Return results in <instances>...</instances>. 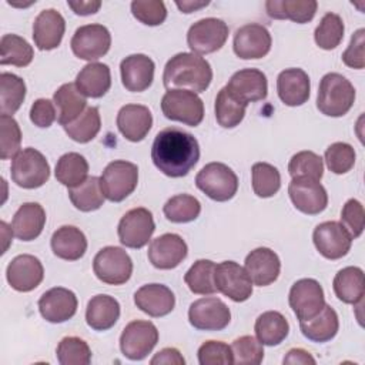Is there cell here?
Listing matches in <instances>:
<instances>
[{
  "label": "cell",
  "mask_w": 365,
  "mask_h": 365,
  "mask_svg": "<svg viewBox=\"0 0 365 365\" xmlns=\"http://www.w3.org/2000/svg\"><path fill=\"white\" fill-rule=\"evenodd\" d=\"M151 160L167 177H184L200 160L198 141L192 134L177 127L164 128L154 138Z\"/></svg>",
  "instance_id": "cell-1"
},
{
  "label": "cell",
  "mask_w": 365,
  "mask_h": 365,
  "mask_svg": "<svg viewBox=\"0 0 365 365\" xmlns=\"http://www.w3.org/2000/svg\"><path fill=\"white\" fill-rule=\"evenodd\" d=\"M212 80V70L210 63L195 53H178L173 56L163 74L165 88L190 90L192 93L205 91Z\"/></svg>",
  "instance_id": "cell-2"
},
{
  "label": "cell",
  "mask_w": 365,
  "mask_h": 365,
  "mask_svg": "<svg viewBox=\"0 0 365 365\" xmlns=\"http://www.w3.org/2000/svg\"><path fill=\"white\" fill-rule=\"evenodd\" d=\"M355 101V88L351 81L339 73L325 74L318 87L317 108L328 117L345 115Z\"/></svg>",
  "instance_id": "cell-3"
},
{
  "label": "cell",
  "mask_w": 365,
  "mask_h": 365,
  "mask_svg": "<svg viewBox=\"0 0 365 365\" xmlns=\"http://www.w3.org/2000/svg\"><path fill=\"white\" fill-rule=\"evenodd\" d=\"M10 173L13 182L21 188L33 190L47 182L50 177V165L38 150L27 147L13 157Z\"/></svg>",
  "instance_id": "cell-4"
},
{
  "label": "cell",
  "mask_w": 365,
  "mask_h": 365,
  "mask_svg": "<svg viewBox=\"0 0 365 365\" xmlns=\"http://www.w3.org/2000/svg\"><path fill=\"white\" fill-rule=\"evenodd\" d=\"M195 185L214 201L231 200L238 190L237 174L222 163L205 164L195 177Z\"/></svg>",
  "instance_id": "cell-5"
},
{
  "label": "cell",
  "mask_w": 365,
  "mask_h": 365,
  "mask_svg": "<svg viewBox=\"0 0 365 365\" xmlns=\"http://www.w3.org/2000/svg\"><path fill=\"white\" fill-rule=\"evenodd\" d=\"M161 110L168 120L190 127H197L204 118V103L190 90H167L161 98Z\"/></svg>",
  "instance_id": "cell-6"
},
{
  "label": "cell",
  "mask_w": 365,
  "mask_h": 365,
  "mask_svg": "<svg viewBox=\"0 0 365 365\" xmlns=\"http://www.w3.org/2000/svg\"><path fill=\"white\" fill-rule=\"evenodd\" d=\"M137 184L138 168L135 164L125 160L111 161L100 177L101 191L104 197L113 202L125 200L135 190Z\"/></svg>",
  "instance_id": "cell-7"
},
{
  "label": "cell",
  "mask_w": 365,
  "mask_h": 365,
  "mask_svg": "<svg viewBox=\"0 0 365 365\" xmlns=\"http://www.w3.org/2000/svg\"><path fill=\"white\" fill-rule=\"evenodd\" d=\"M93 269L101 282L121 285L125 284L133 274V261L123 248L108 245L96 254Z\"/></svg>",
  "instance_id": "cell-8"
},
{
  "label": "cell",
  "mask_w": 365,
  "mask_h": 365,
  "mask_svg": "<svg viewBox=\"0 0 365 365\" xmlns=\"http://www.w3.org/2000/svg\"><path fill=\"white\" fill-rule=\"evenodd\" d=\"M158 331L150 321L135 319L125 325L120 336V349L131 361L144 359L157 345Z\"/></svg>",
  "instance_id": "cell-9"
},
{
  "label": "cell",
  "mask_w": 365,
  "mask_h": 365,
  "mask_svg": "<svg viewBox=\"0 0 365 365\" xmlns=\"http://www.w3.org/2000/svg\"><path fill=\"white\" fill-rule=\"evenodd\" d=\"M155 224L151 211L144 207L127 211L117 227L120 242L127 248H143L151 240Z\"/></svg>",
  "instance_id": "cell-10"
},
{
  "label": "cell",
  "mask_w": 365,
  "mask_h": 365,
  "mask_svg": "<svg viewBox=\"0 0 365 365\" xmlns=\"http://www.w3.org/2000/svg\"><path fill=\"white\" fill-rule=\"evenodd\" d=\"M214 284L218 292L234 302H244L252 294V281L245 268L235 261H222L215 265Z\"/></svg>",
  "instance_id": "cell-11"
},
{
  "label": "cell",
  "mask_w": 365,
  "mask_h": 365,
  "mask_svg": "<svg viewBox=\"0 0 365 365\" xmlns=\"http://www.w3.org/2000/svg\"><path fill=\"white\" fill-rule=\"evenodd\" d=\"M228 31V26L221 19H201L190 27L187 33V43L192 53L210 54L225 44Z\"/></svg>",
  "instance_id": "cell-12"
},
{
  "label": "cell",
  "mask_w": 365,
  "mask_h": 365,
  "mask_svg": "<svg viewBox=\"0 0 365 365\" xmlns=\"http://www.w3.org/2000/svg\"><path fill=\"white\" fill-rule=\"evenodd\" d=\"M70 46L78 58L91 63L107 54L111 46V34L103 24H86L76 30Z\"/></svg>",
  "instance_id": "cell-13"
},
{
  "label": "cell",
  "mask_w": 365,
  "mask_h": 365,
  "mask_svg": "<svg viewBox=\"0 0 365 365\" xmlns=\"http://www.w3.org/2000/svg\"><path fill=\"white\" fill-rule=\"evenodd\" d=\"M188 321L195 329L221 331L231 321L230 308L215 297L200 298L190 305Z\"/></svg>",
  "instance_id": "cell-14"
},
{
  "label": "cell",
  "mask_w": 365,
  "mask_h": 365,
  "mask_svg": "<svg viewBox=\"0 0 365 365\" xmlns=\"http://www.w3.org/2000/svg\"><path fill=\"white\" fill-rule=\"evenodd\" d=\"M288 302L299 321L309 319L325 305L324 289L314 278L298 279L289 289Z\"/></svg>",
  "instance_id": "cell-15"
},
{
  "label": "cell",
  "mask_w": 365,
  "mask_h": 365,
  "mask_svg": "<svg viewBox=\"0 0 365 365\" xmlns=\"http://www.w3.org/2000/svg\"><path fill=\"white\" fill-rule=\"evenodd\" d=\"M288 194L294 207L308 215L319 214L328 205V194L324 185L308 177L292 178L288 185Z\"/></svg>",
  "instance_id": "cell-16"
},
{
  "label": "cell",
  "mask_w": 365,
  "mask_h": 365,
  "mask_svg": "<svg viewBox=\"0 0 365 365\" xmlns=\"http://www.w3.org/2000/svg\"><path fill=\"white\" fill-rule=\"evenodd\" d=\"M314 245L327 259H339L348 254L352 238L338 221H325L315 227L312 234Z\"/></svg>",
  "instance_id": "cell-17"
},
{
  "label": "cell",
  "mask_w": 365,
  "mask_h": 365,
  "mask_svg": "<svg viewBox=\"0 0 365 365\" xmlns=\"http://www.w3.org/2000/svg\"><path fill=\"white\" fill-rule=\"evenodd\" d=\"M272 38L267 27L250 23L240 27L234 34V53L242 60H255L265 57L271 50Z\"/></svg>",
  "instance_id": "cell-18"
},
{
  "label": "cell",
  "mask_w": 365,
  "mask_h": 365,
  "mask_svg": "<svg viewBox=\"0 0 365 365\" xmlns=\"http://www.w3.org/2000/svg\"><path fill=\"white\" fill-rule=\"evenodd\" d=\"M7 282L19 292L33 291L44 278V268L40 259L30 254L14 257L6 269Z\"/></svg>",
  "instance_id": "cell-19"
},
{
  "label": "cell",
  "mask_w": 365,
  "mask_h": 365,
  "mask_svg": "<svg viewBox=\"0 0 365 365\" xmlns=\"http://www.w3.org/2000/svg\"><path fill=\"white\" fill-rule=\"evenodd\" d=\"M188 248L178 234H163L154 238L148 247V259L158 269H173L187 257Z\"/></svg>",
  "instance_id": "cell-20"
},
{
  "label": "cell",
  "mask_w": 365,
  "mask_h": 365,
  "mask_svg": "<svg viewBox=\"0 0 365 365\" xmlns=\"http://www.w3.org/2000/svg\"><path fill=\"white\" fill-rule=\"evenodd\" d=\"M225 88L240 101L250 104L261 101L268 94L265 74L257 68H242L234 73Z\"/></svg>",
  "instance_id": "cell-21"
},
{
  "label": "cell",
  "mask_w": 365,
  "mask_h": 365,
  "mask_svg": "<svg viewBox=\"0 0 365 365\" xmlns=\"http://www.w3.org/2000/svg\"><path fill=\"white\" fill-rule=\"evenodd\" d=\"M77 304V297L73 291L63 287H56L46 291L40 297L38 311L46 321L60 324L74 317Z\"/></svg>",
  "instance_id": "cell-22"
},
{
  "label": "cell",
  "mask_w": 365,
  "mask_h": 365,
  "mask_svg": "<svg viewBox=\"0 0 365 365\" xmlns=\"http://www.w3.org/2000/svg\"><path fill=\"white\" fill-rule=\"evenodd\" d=\"M66 31L64 17L54 9L38 13L33 23V40L38 50H53L60 46Z\"/></svg>",
  "instance_id": "cell-23"
},
{
  "label": "cell",
  "mask_w": 365,
  "mask_h": 365,
  "mask_svg": "<svg viewBox=\"0 0 365 365\" xmlns=\"http://www.w3.org/2000/svg\"><path fill=\"white\" fill-rule=\"evenodd\" d=\"M244 268L252 284L267 287L277 281L281 271V261L271 248L259 247L247 255Z\"/></svg>",
  "instance_id": "cell-24"
},
{
  "label": "cell",
  "mask_w": 365,
  "mask_h": 365,
  "mask_svg": "<svg viewBox=\"0 0 365 365\" xmlns=\"http://www.w3.org/2000/svg\"><path fill=\"white\" fill-rule=\"evenodd\" d=\"M134 304L144 314L160 318L174 309L175 297L173 291L163 284H147L135 291Z\"/></svg>",
  "instance_id": "cell-25"
},
{
  "label": "cell",
  "mask_w": 365,
  "mask_h": 365,
  "mask_svg": "<svg viewBox=\"0 0 365 365\" xmlns=\"http://www.w3.org/2000/svg\"><path fill=\"white\" fill-rule=\"evenodd\" d=\"M154 61L145 54L127 56L120 63L123 86L133 93L147 90L154 80Z\"/></svg>",
  "instance_id": "cell-26"
},
{
  "label": "cell",
  "mask_w": 365,
  "mask_h": 365,
  "mask_svg": "<svg viewBox=\"0 0 365 365\" xmlns=\"http://www.w3.org/2000/svg\"><path fill=\"white\" fill-rule=\"evenodd\" d=\"M309 91V77L302 68H285L278 74L277 93L285 106H302L308 101Z\"/></svg>",
  "instance_id": "cell-27"
},
{
  "label": "cell",
  "mask_w": 365,
  "mask_h": 365,
  "mask_svg": "<svg viewBox=\"0 0 365 365\" xmlns=\"http://www.w3.org/2000/svg\"><path fill=\"white\" fill-rule=\"evenodd\" d=\"M153 125V114L141 104H125L117 114V127L125 140L137 143L145 138Z\"/></svg>",
  "instance_id": "cell-28"
},
{
  "label": "cell",
  "mask_w": 365,
  "mask_h": 365,
  "mask_svg": "<svg viewBox=\"0 0 365 365\" xmlns=\"http://www.w3.org/2000/svg\"><path fill=\"white\" fill-rule=\"evenodd\" d=\"M46 224V211L38 202H24L16 211L11 230L13 234L21 241L36 240Z\"/></svg>",
  "instance_id": "cell-29"
},
{
  "label": "cell",
  "mask_w": 365,
  "mask_h": 365,
  "mask_svg": "<svg viewBox=\"0 0 365 365\" xmlns=\"http://www.w3.org/2000/svg\"><path fill=\"white\" fill-rule=\"evenodd\" d=\"M74 84L84 97L100 98L111 87L110 67L98 61L88 63L80 70Z\"/></svg>",
  "instance_id": "cell-30"
},
{
  "label": "cell",
  "mask_w": 365,
  "mask_h": 365,
  "mask_svg": "<svg viewBox=\"0 0 365 365\" xmlns=\"http://www.w3.org/2000/svg\"><path fill=\"white\" fill-rule=\"evenodd\" d=\"M51 250L54 255L61 259L77 261L87 250V238L80 228L63 225L51 235Z\"/></svg>",
  "instance_id": "cell-31"
},
{
  "label": "cell",
  "mask_w": 365,
  "mask_h": 365,
  "mask_svg": "<svg viewBox=\"0 0 365 365\" xmlns=\"http://www.w3.org/2000/svg\"><path fill=\"white\" fill-rule=\"evenodd\" d=\"M120 318V304L115 298L98 294L93 297L86 309L87 325L96 331H107Z\"/></svg>",
  "instance_id": "cell-32"
},
{
  "label": "cell",
  "mask_w": 365,
  "mask_h": 365,
  "mask_svg": "<svg viewBox=\"0 0 365 365\" xmlns=\"http://www.w3.org/2000/svg\"><path fill=\"white\" fill-rule=\"evenodd\" d=\"M53 103L57 107V121L63 127L76 121L87 106L86 97L78 91L74 83H67L57 88L53 96Z\"/></svg>",
  "instance_id": "cell-33"
},
{
  "label": "cell",
  "mask_w": 365,
  "mask_h": 365,
  "mask_svg": "<svg viewBox=\"0 0 365 365\" xmlns=\"http://www.w3.org/2000/svg\"><path fill=\"white\" fill-rule=\"evenodd\" d=\"M299 328L302 335L312 342L331 341L339 329L338 314L331 305L325 304L315 317L299 321Z\"/></svg>",
  "instance_id": "cell-34"
},
{
  "label": "cell",
  "mask_w": 365,
  "mask_h": 365,
  "mask_svg": "<svg viewBox=\"0 0 365 365\" xmlns=\"http://www.w3.org/2000/svg\"><path fill=\"white\" fill-rule=\"evenodd\" d=\"M318 3L315 0H269L265 9L269 17L277 20H292L294 23L304 24L314 19Z\"/></svg>",
  "instance_id": "cell-35"
},
{
  "label": "cell",
  "mask_w": 365,
  "mask_h": 365,
  "mask_svg": "<svg viewBox=\"0 0 365 365\" xmlns=\"http://www.w3.org/2000/svg\"><path fill=\"white\" fill-rule=\"evenodd\" d=\"M334 292L345 304H358L365 294L364 271L359 267H345L334 278Z\"/></svg>",
  "instance_id": "cell-36"
},
{
  "label": "cell",
  "mask_w": 365,
  "mask_h": 365,
  "mask_svg": "<svg viewBox=\"0 0 365 365\" xmlns=\"http://www.w3.org/2000/svg\"><path fill=\"white\" fill-rule=\"evenodd\" d=\"M254 331H255L257 339L262 345L274 346L281 344L287 338L289 332V325L281 312L267 311L257 318Z\"/></svg>",
  "instance_id": "cell-37"
},
{
  "label": "cell",
  "mask_w": 365,
  "mask_h": 365,
  "mask_svg": "<svg viewBox=\"0 0 365 365\" xmlns=\"http://www.w3.org/2000/svg\"><path fill=\"white\" fill-rule=\"evenodd\" d=\"M54 173L58 182L68 188H73L87 180L88 163L78 153H66L58 158Z\"/></svg>",
  "instance_id": "cell-38"
},
{
  "label": "cell",
  "mask_w": 365,
  "mask_h": 365,
  "mask_svg": "<svg viewBox=\"0 0 365 365\" xmlns=\"http://www.w3.org/2000/svg\"><path fill=\"white\" fill-rule=\"evenodd\" d=\"M26 97V83L13 73L0 74V113L11 115L20 108Z\"/></svg>",
  "instance_id": "cell-39"
},
{
  "label": "cell",
  "mask_w": 365,
  "mask_h": 365,
  "mask_svg": "<svg viewBox=\"0 0 365 365\" xmlns=\"http://www.w3.org/2000/svg\"><path fill=\"white\" fill-rule=\"evenodd\" d=\"M248 104L237 100L225 87H222L215 97V118L217 123L224 128L237 127L245 115Z\"/></svg>",
  "instance_id": "cell-40"
},
{
  "label": "cell",
  "mask_w": 365,
  "mask_h": 365,
  "mask_svg": "<svg viewBox=\"0 0 365 365\" xmlns=\"http://www.w3.org/2000/svg\"><path fill=\"white\" fill-rule=\"evenodd\" d=\"M68 197L73 205L83 211L90 212L98 210L104 202V194L101 191L98 177H87V180L73 188H68Z\"/></svg>",
  "instance_id": "cell-41"
},
{
  "label": "cell",
  "mask_w": 365,
  "mask_h": 365,
  "mask_svg": "<svg viewBox=\"0 0 365 365\" xmlns=\"http://www.w3.org/2000/svg\"><path fill=\"white\" fill-rule=\"evenodd\" d=\"M0 64L26 67L31 63L34 51L33 47L17 34H4L0 41Z\"/></svg>",
  "instance_id": "cell-42"
},
{
  "label": "cell",
  "mask_w": 365,
  "mask_h": 365,
  "mask_svg": "<svg viewBox=\"0 0 365 365\" xmlns=\"http://www.w3.org/2000/svg\"><path fill=\"white\" fill-rule=\"evenodd\" d=\"M215 264L210 259L195 261L184 275V281L191 292L198 295H211L217 292L214 284Z\"/></svg>",
  "instance_id": "cell-43"
},
{
  "label": "cell",
  "mask_w": 365,
  "mask_h": 365,
  "mask_svg": "<svg viewBox=\"0 0 365 365\" xmlns=\"http://www.w3.org/2000/svg\"><path fill=\"white\" fill-rule=\"evenodd\" d=\"M164 215L168 221L184 224L194 221L201 212L200 201L190 194H178L171 197L163 207Z\"/></svg>",
  "instance_id": "cell-44"
},
{
  "label": "cell",
  "mask_w": 365,
  "mask_h": 365,
  "mask_svg": "<svg viewBox=\"0 0 365 365\" xmlns=\"http://www.w3.org/2000/svg\"><path fill=\"white\" fill-rule=\"evenodd\" d=\"M101 128V118L97 107H87L84 113L71 124L64 125L67 135L77 143L91 141Z\"/></svg>",
  "instance_id": "cell-45"
},
{
  "label": "cell",
  "mask_w": 365,
  "mask_h": 365,
  "mask_svg": "<svg viewBox=\"0 0 365 365\" xmlns=\"http://www.w3.org/2000/svg\"><path fill=\"white\" fill-rule=\"evenodd\" d=\"M252 190L261 198L275 195L281 188L279 171L268 163H255L251 168Z\"/></svg>",
  "instance_id": "cell-46"
},
{
  "label": "cell",
  "mask_w": 365,
  "mask_h": 365,
  "mask_svg": "<svg viewBox=\"0 0 365 365\" xmlns=\"http://www.w3.org/2000/svg\"><path fill=\"white\" fill-rule=\"evenodd\" d=\"M344 21L335 13H327L315 29L314 38L319 48L332 50L339 46L344 38Z\"/></svg>",
  "instance_id": "cell-47"
},
{
  "label": "cell",
  "mask_w": 365,
  "mask_h": 365,
  "mask_svg": "<svg viewBox=\"0 0 365 365\" xmlns=\"http://www.w3.org/2000/svg\"><path fill=\"white\" fill-rule=\"evenodd\" d=\"M56 356L61 365H88L91 361V349L84 339L66 336L58 342Z\"/></svg>",
  "instance_id": "cell-48"
},
{
  "label": "cell",
  "mask_w": 365,
  "mask_h": 365,
  "mask_svg": "<svg viewBox=\"0 0 365 365\" xmlns=\"http://www.w3.org/2000/svg\"><path fill=\"white\" fill-rule=\"evenodd\" d=\"M288 173L292 178L308 177L319 181L324 174L322 158L314 151H299L291 157Z\"/></svg>",
  "instance_id": "cell-49"
},
{
  "label": "cell",
  "mask_w": 365,
  "mask_h": 365,
  "mask_svg": "<svg viewBox=\"0 0 365 365\" xmlns=\"http://www.w3.org/2000/svg\"><path fill=\"white\" fill-rule=\"evenodd\" d=\"M355 150L348 143H334L325 150V163L334 174H345L351 171L355 164Z\"/></svg>",
  "instance_id": "cell-50"
},
{
  "label": "cell",
  "mask_w": 365,
  "mask_h": 365,
  "mask_svg": "<svg viewBox=\"0 0 365 365\" xmlns=\"http://www.w3.org/2000/svg\"><path fill=\"white\" fill-rule=\"evenodd\" d=\"M234 364H251L258 365L264 359V346L262 344L251 336V335H242L237 339H234L231 345Z\"/></svg>",
  "instance_id": "cell-51"
},
{
  "label": "cell",
  "mask_w": 365,
  "mask_h": 365,
  "mask_svg": "<svg viewBox=\"0 0 365 365\" xmlns=\"http://www.w3.org/2000/svg\"><path fill=\"white\" fill-rule=\"evenodd\" d=\"M131 13L145 26H158L167 19V9L161 0H134Z\"/></svg>",
  "instance_id": "cell-52"
},
{
  "label": "cell",
  "mask_w": 365,
  "mask_h": 365,
  "mask_svg": "<svg viewBox=\"0 0 365 365\" xmlns=\"http://www.w3.org/2000/svg\"><path fill=\"white\" fill-rule=\"evenodd\" d=\"M1 131V160L13 158L20 151L21 131L11 115H0Z\"/></svg>",
  "instance_id": "cell-53"
},
{
  "label": "cell",
  "mask_w": 365,
  "mask_h": 365,
  "mask_svg": "<svg viewBox=\"0 0 365 365\" xmlns=\"http://www.w3.org/2000/svg\"><path fill=\"white\" fill-rule=\"evenodd\" d=\"M341 224L352 240L362 234L365 225V214L364 205L358 200L351 198L344 204L341 211Z\"/></svg>",
  "instance_id": "cell-54"
},
{
  "label": "cell",
  "mask_w": 365,
  "mask_h": 365,
  "mask_svg": "<svg viewBox=\"0 0 365 365\" xmlns=\"http://www.w3.org/2000/svg\"><path fill=\"white\" fill-rule=\"evenodd\" d=\"M198 362L201 365L234 364L231 346L222 341H207L198 348Z\"/></svg>",
  "instance_id": "cell-55"
},
{
  "label": "cell",
  "mask_w": 365,
  "mask_h": 365,
  "mask_svg": "<svg viewBox=\"0 0 365 365\" xmlns=\"http://www.w3.org/2000/svg\"><path fill=\"white\" fill-rule=\"evenodd\" d=\"M364 44H365V30L359 29L352 34L348 48L342 53V61L345 66L356 70H362L365 67Z\"/></svg>",
  "instance_id": "cell-56"
},
{
  "label": "cell",
  "mask_w": 365,
  "mask_h": 365,
  "mask_svg": "<svg viewBox=\"0 0 365 365\" xmlns=\"http://www.w3.org/2000/svg\"><path fill=\"white\" fill-rule=\"evenodd\" d=\"M57 118L54 103L47 98H38L33 103L30 108V120L34 125L40 128L50 127Z\"/></svg>",
  "instance_id": "cell-57"
},
{
  "label": "cell",
  "mask_w": 365,
  "mask_h": 365,
  "mask_svg": "<svg viewBox=\"0 0 365 365\" xmlns=\"http://www.w3.org/2000/svg\"><path fill=\"white\" fill-rule=\"evenodd\" d=\"M151 365H184L185 359L182 358V355L180 354L178 349L175 348H164L161 351H158L150 361Z\"/></svg>",
  "instance_id": "cell-58"
},
{
  "label": "cell",
  "mask_w": 365,
  "mask_h": 365,
  "mask_svg": "<svg viewBox=\"0 0 365 365\" xmlns=\"http://www.w3.org/2000/svg\"><path fill=\"white\" fill-rule=\"evenodd\" d=\"M284 364H301V365H308V364H315V358L305 349L302 348H292L288 351V354L282 359Z\"/></svg>",
  "instance_id": "cell-59"
},
{
  "label": "cell",
  "mask_w": 365,
  "mask_h": 365,
  "mask_svg": "<svg viewBox=\"0 0 365 365\" xmlns=\"http://www.w3.org/2000/svg\"><path fill=\"white\" fill-rule=\"evenodd\" d=\"M68 7L78 16H90L98 11L101 1L98 0H80V1H67Z\"/></svg>",
  "instance_id": "cell-60"
},
{
  "label": "cell",
  "mask_w": 365,
  "mask_h": 365,
  "mask_svg": "<svg viewBox=\"0 0 365 365\" xmlns=\"http://www.w3.org/2000/svg\"><path fill=\"white\" fill-rule=\"evenodd\" d=\"M177 7L182 11V13H192L197 11L202 7H207L210 4V1H191V0H185V1H175Z\"/></svg>",
  "instance_id": "cell-61"
}]
</instances>
